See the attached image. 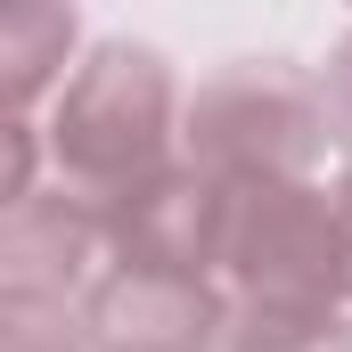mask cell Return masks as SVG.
<instances>
[{
  "mask_svg": "<svg viewBox=\"0 0 352 352\" xmlns=\"http://www.w3.org/2000/svg\"><path fill=\"white\" fill-rule=\"evenodd\" d=\"M180 164L213 180H303L328 148L320 82L295 58H230L197 98H180Z\"/></svg>",
  "mask_w": 352,
  "mask_h": 352,
  "instance_id": "3957f363",
  "label": "cell"
},
{
  "mask_svg": "<svg viewBox=\"0 0 352 352\" xmlns=\"http://www.w3.org/2000/svg\"><path fill=\"white\" fill-rule=\"evenodd\" d=\"M213 287H230V303L344 311L352 254H344V230H336V205L311 180H221Z\"/></svg>",
  "mask_w": 352,
  "mask_h": 352,
  "instance_id": "7a4b0ae2",
  "label": "cell"
},
{
  "mask_svg": "<svg viewBox=\"0 0 352 352\" xmlns=\"http://www.w3.org/2000/svg\"><path fill=\"white\" fill-rule=\"evenodd\" d=\"M213 238H221V180L180 164V156L107 213V246H115V263H131V270L213 278Z\"/></svg>",
  "mask_w": 352,
  "mask_h": 352,
  "instance_id": "5b68a950",
  "label": "cell"
},
{
  "mask_svg": "<svg viewBox=\"0 0 352 352\" xmlns=\"http://www.w3.org/2000/svg\"><path fill=\"white\" fill-rule=\"evenodd\" d=\"M180 148V82L173 58L148 41H98L50 98V164L66 197L98 221L148 188Z\"/></svg>",
  "mask_w": 352,
  "mask_h": 352,
  "instance_id": "6da1fadb",
  "label": "cell"
},
{
  "mask_svg": "<svg viewBox=\"0 0 352 352\" xmlns=\"http://www.w3.org/2000/svg\"><path fill=\"white\" fill-rule=\"evenodd\" d=\"M74 41H82L74 8H0V115H25L33 98H58Z\"/></svg>",
  "mask_w": 352,
  "mask_h": 352,
  "instance_id": "52a82bcc",
  "label": "cell"
},
{
  "mask_svg": "<svg viewBox=\"0 0 352 352\" xmlns=\"http://www.w3.org/2000/svg\"><path fill=\"white\" fill-rule=\"evenodd\" d=\"M213 352H352V320L320 303H230Z\"/></svg>",
  "mask_w": 352,
  "mask_h": 352,
  "instance_id": "ba28073f",
  "label": "cell"
},
{
  "mask_svg": "<svg viewBox=\"0 0 352 352\" xmlns=\"http://www.w3.org/2000/svg\"><path fill=\"white\" fill-rule=\"evenodd\" d=\"M328 205H336V230H344V254H352V173L336 180V197H328Z\"/></svg>",
  "mask_w": 352,
  "mask_h": 352,
  "instance_id": "8fae6325",
  "label": "cell"
},
{
  "mask_svg": "<svg viewBox=\"0 0 352 352\" xmlns=\"http://www.w3.org/2000/svg\"><path fill=\"white\" fill-rule=\"evenodd\" d=\"M230 320V295L213 278H173V270H98L90 287V344L98 352H213Z\"/></svg>",
  "mask_w": 352,
  "mask_h": 352,
  "instance_id": "277c9868",
  "label": "cell"
},
{
  "mask_svg": "<svg viewBox=\"0 0 352 352\" xmlns=\"http://www.w3.org/2000/svg\"><path fill=\"white\" fill-rule=\"evenodd\" d=\"M107 263V221L74 197H25L0 213V287L8 295H50L66 303L74 287H98Z\"/></svg>",
  "mask_w": 352,
  "mask_h": 352,
  "instance_id": "8992f818",
  "label": "cell"
},
{
  "mask_svg": "<svg viewBox=\"0 0 352 352\" xmlns=\"http://www.w3.org/2000/svg\"><path fill=\"white\" fill-rule=\"evenodd\" d=\"M33 173H41V140L25 131V115H0V213L33 197Z\"/></svg>",
  "mask_w": 352,
  "mask_h": 352,
  "instance_id": "9c48e42d",
  "label": "cell"
},
{
  "mask_svg": "<svg viewBox=\"0 0 352 352\" xmlns=\"http://www.w3.org/2000/svg\"><path fill=\"white\" fill-rule=\"evenodd\" d=\"M320 115H328V140H352V33L336 41V58L320 74Z\"/></svg>",
  "mask_w": 352,
  "mask_h": 352,
  "instance_id": "30bf717a",
  "label": "cell"
}]
</instances>
